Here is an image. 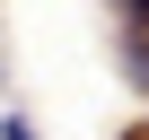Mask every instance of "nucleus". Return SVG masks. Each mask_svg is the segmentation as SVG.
Masks as SVG:
<instances>
[{
  "label": "nucleus",
  "mask_w": 149,
  "mask_h": 140,
  "mask_svg": "<svg viewBox=\"0 0 149 140\" xmlns=\"http://www.w3.org/2000/svg\"><path fill=\"white\" fill-rule=\"evenodd\" d=\"M0 140H35V131H26V114H0Z\"/></svg>",
  "instance_id": "f257e3e1"
},
{
  "label": "nucleus",
  "mask_w": 149,
  "mask_h": 140,
  "mask_svg": "<svg viewBox=\"0 0 149 140\" xmlns=\"http://www.w3.org/2000/svg\"><path fill=\"white\" fill-rule=\"evenodd\" d=\"M114 9H123V18H132V26H149V0H114Z\"/></svg>",
  "instance_id": "f03ea898"
}]
</instances>
